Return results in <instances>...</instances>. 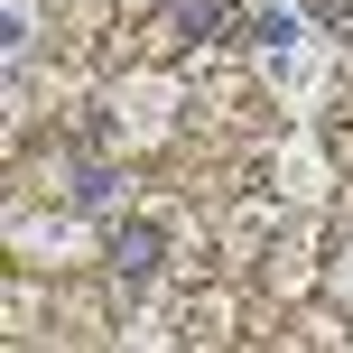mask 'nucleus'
Here are the masks:
<instances>
[{
	"label": "nucleus",
	"instance_id": "f257e3e1",
	"mask_svg": "<svg viewBox=\"0 0 353 353\" xmlns=\"http://www.w3.org/2000/svg\"><path fill=\"white\" fill-rule=\"evenodd\" d=\"M168 19H176V28H186V37H214V28H223V0H168Z\"/></svg>",
	"mask_w": 353,
	"mask_h": 353
},
{
	"label": "nucleus",
	"instance_id": "f03ea898",
	"mask_svg": "<svg viewBox=\"0 0 353 353\" xmlns=\"http://www.w3.org/2000/svg\"><path fill=\"white\" fill-rule=\"evenodd\" d=\"M149 270H159V232L130 223V232H121V279H149Z\"/></svg>",
	"mask_w": 353,
	"mask_h": 353
}]
</instances>
